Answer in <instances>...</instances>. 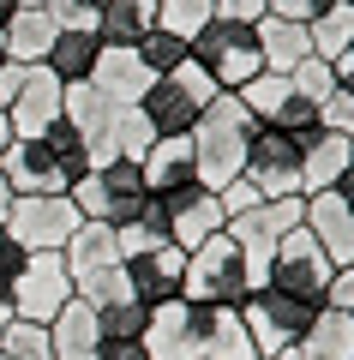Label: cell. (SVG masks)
Instances as JSON below:
<instances>
[{"mask_svg": "<svg viewBox=\"0 0 354 360\" xmlns=\"http://www.w3.org/2000/svg\"><path fill=\"white\" fill-rule=\"evenodd\" d=\"M289 84L301 90V96H312L318 108H324L330 96H336V78H330V60H318V54H312V60H301V66H294V72H289Z\"/></svg>", "mask_w": 354, "mask_h": 360, "instance_id": "cell-37", "label": "cell"}, {"mask_svg": "<svg viewBox=\"0 0 354 360\" xmlns=\"http://www.w3.org/2000/svg\"><path fill=\"white\" fill-rule=\"evenodd\" d=\"M25 246H13L6 234H0V330L13 324V283H18V270H25Z\"/></svg>", "mask_w": 354, "mask_h": 360, "instance_id": "cell-39", "label": "cell"}, {"mask_svg": "<svg viewBox=\"0 0 354 360\" xmlns=\"http://www.w3.org/2000/svg\"><path fill=\"white\" fill-rule=\"evenodd\" d=\"M0 60H6V30H0Z\"/></svg>", "mask_w": 354, "mask_h": 360, "instance_id": "cell-53", "label": "cell"}, {"mask_svg": "<svg viewBox=\"0 0 354 360\" xmlns=\"http://www.w3.org/2000/svg\"><path fill=\"white\" fill-rule=\"evenodd\" d=\"M258 54H265V72H294L301 60H312V37H306V25H294V18H258Z\"/></svg>", "mask_w": 354, "mask_h": 360, "instance_id": "cell-23", "label": "cell"}, {"mask_svg": "<svg viewBox=\"0 0 354 360\" xmlns=\"http://www.w3.org/2000/svg\"><path fill=\"white\" fill-rule=\"evenodd\" d=\"M78 222L84 217H78V205L66 193H30V198H13L0 234H6L13 246H25V252H61V246L72 240Z\"/></svg>", "mask_w": 354, "mask_h": 360, "instance_id": "cell-9", "label": "cell"}, {"mask_svg": "<svg viewBox=\"0 0 354 360\" xmlns=\"http://www.w3.org/2000/svg\"><path fill=\"white\" fill-rule=\"evenodd\" d=\"M66 198L78 205L84 222H127V217H139L151 186H144V168L132 156H114V162H96L90 174H78L66 186Z\"/></svg>", "mask_w": 354, "mask_h": 360, "instance_id": "cell-4", "label": "cell"}, {"mask_svg": "<svg viewBox=\"0 0 354 360\" xmlns=\"http://www.w3.org/2000/svg\"><path fill=\"white\" fill-rule=\"evenodd\" d=\"M324 307H342V312H348V319H354V264L330 276V295H324Z\"/></svg>", "mask_w": 354, "mask_h": 360, "instance_id": "cell-44", "label": "cell"}, {"mask_svg": "<svg viewBox=\"0 0 354 360\" xmlns=\"http://www.w3.org/2000/svg\"><path fill=\"white\" fill-rule=\"evenodd\" d=\"M270 13V0H216V18H234V25H258Z\"/></svg>", "mask_w": 354, "mask_h": 360, "instance_id": "cell-43", "label": "cell"}, {"mask_svg": "<svg viewBox=\"0 0 354 360\" xmlns=\"http://www.w3.org/2000/svg\"><path fill=\"white\" fill-rule=\"evenodd\" d=\"M25 78H30V66H18V60H0V108L13 103L18 90H25Z\"/></svg>", "mask_w": 354, "mask_h": 360, "instance_id": "cell-45", "label": "cell"}, {"mask_svg": "<svg viewBox=\"0 0 354 360\" xmlns=\"http://www.w3.org/2000/svg\"><path fill=\"white\" fill-rule=\"evenodd\" d=\"M234 96H241V103H246V115H253L258 127H265V120H277V108L294 96V84H289V72H258V78H246V84L234 90Z\"/></svg>", "mask_w": 354, "mask_h": 360, "instance_id": "cell-29", "label": "cell"}, {"mask_svg": "<svg viewBox=\"0 0 354 360\" xmlns=\"http://www.w3.org/2000/svg\"><path fill=\"white\" fill-rule=\"evenodd\" d=\"M312 312L318 307H306V300H294V295L253 288V295L241 300V324H246V336H253V354L258 360H277V354H289V348H301Z\"/></svg>", "mask_w": 354, "mask_h": 360, "instance_id": "cell-8", "label": "cell"}, {"mask_svg": "<svg viewBox=\"0 0 354 360\" xmlns=\"http://www.w3.org/2000/svg\"><path fill=\"white\" fill-rule=\"evenodd\" d=\"M301 354L306 360H354V319L342 307H318L301 336Z\"/></svg>", "mask_w": 354, "mask_h": 360, "instance_id": "cell-25", "label": "cell"}, {"mask_svg": "<svg viewBox=\"0 0 354 360\" xmlns=\"http://www.w3.org/2000/svg\"><path fill=\"white\" fill-rule=\"evenodd\" d=\"M192 60L210 72L216 90H241L246 78L265 72V54H258V30L234 25V18H210V25L192 37Z\"/></svg>", "mask_w": 354, "mask_h": 360, "instance_id": "cell-6", "label": "cell"}, {"mask_svg": "<svg viewBox=\"0 0 354 360\" xmlns=\"http://www.w3.org/2000/svg\"><path fill=\"white\" fill-rule=\"evenodd\" d=\"M144 186H151V198H168L180 193V186H198V162H192V139H156L151 150H144Z\"/></svg>", "mask_w": 354, "mask_h": 360, "instance_id": "cell-21", "label": "cell"}, {"mask_svg": "<svg viewBox=\"0 0 354 360\" xmlns=\"http://www.w3.org/2000/svg\"><path fill=\"white\" fill-rule=\"evenodd\" d=\"M13 144V120H6V108H0V150Z\"/></svg>", "mask_w": 354, "mask_h": 360, "instance_id": "cell-50", "label": "cell"}, {"mask_svg": "<svg viewBox=\"0 0 354 360\" xmlns=\"http://www.w3.org/2000/svg\"><path fill=\"white\" fill-rule=\"evenodd\" d=\"M330 193H336V198H342V205H348V217H354V168H348V174H342V180H336V186H330Z\"/></svg>", "mask_w": 354, "mask_h": 360, "instance_id": "cell-48", "label": "cell"}, {"mask_svg": "<svg viewBox=\"0 0 354 360\" xmlns=\"http://www.w3.org/2000/svg\"><path fill=\"white\" fill-rule=\"evenodd\" d=\"M18 6H49V0H18Z\"/></svg>", "mask_w": 354, "mask_h": 360, "instance_id": "cell-54", "label": "cell"}, {"mask_svg": "<svg viewBox=\"0 0 354 360\" xmlns=\"http://www.w3.org/2000/svg\"><path fill=\"white\" fill-rule=\"evenodd\" d=\"M114 240H120V258H132V252H156V246H175V240H168V210L156 205V198H144L139 217L114 222Z\"/></svg>", "mask_w": 354, "mask_h": 360, "instance_id": "cell-28", "label": "cell"}, {"mask_svg": "<svg viewBox=\"0 0 354 360\" xmlns=\"http://www.w3.org/2000/svg\"><path fill=\"white\" fill-rule=\"evenodd\" d=\"M144 348H151V360H258L241 307H204L187 295L151 307Z\"/></svg>", "mask_w": 354, "mask_h": 360, "instance_id": "cell-1", "label": "cell"}, {"mask_svg": "<svg viewBox=\"0 0 354 360\" xmlns=\"http://www.w3.org/2000/svg\"><path fill=\"white\" fill-rule=\"evenodd\" d=\"M216 198H222V210H228V217H241V210H253V205H265V193H258V186H253V180H228V186H222V193H216Z\"/></svg>", "mask_w": 354, "mask_h": 360, "instance_id": "cell-41", "label": "cell"}, {"mask_svg": "<svg viewBox=\"0 0 354 360\" xmlns=\"http://www.w3.org/2000/svg\"><path fill=\"white\" fill-rule=\"evenodd\" d=\"M348 6H354V0H348Z\"/></svg>", "mask_w": 354, "mask_h": 360, "instance_id": "cell-55", "label": "cell"}, {"mask_svg": "<svg viewBox=\"0 0 354 360\" xmlns=\"http://www.w3.org/2000/svg\"><path fill=\"white\" fill-rule=\"evenodd\" d=\"M96 54H102L96 30H54V42H49V54H42V66H49L61 84H84L90 66H96Z\"/></svg>", "mask_w": 354, "mask_h": 360, "instance_id": "cell-26", "label": "cell"}, {"mask_svg": "<svg viewBox=\"0 0 354 360\" xmlns=\"http://www.w3.org/2000/svg\"><path fill=\"white\" fill-rule=\"evenodd\" d=\"M0 360H49V324L13 319L0 330Z\"/></svg>", "mask_w": 354, "mask_h": 360, "instance_id": "cell-35", "label": "cell"}, {"mask_svg": "<svg viewBox=\"0 0 354 360\" xmlns=\"http://www.w3.org/2000/svg\"><path fill=\"white\" fill-rule=\"evenodd\" d=\"M306 37H312V54H318V60H336V54L354 42V6H348V0H336L324 18L306 25Z\"/></svg>", "mask_w": 354, "mask_h": 360, "instance_id": "cell-30", "label": "cell"}, {"mask_svg": "<svg viewBox=\"0 0 354 360\" xmlns=\"http://www.w3.org/2000/svg\"><path fill=\"white\" fill-rule=\"evenodd\" d=\"M156 144V132H151V120L139 115V108H127L120 115V132H114V156H132V162H144V150Z\"/></svg>", "mask_w": 354, "mask_h": 360, "instance_id": "cell-38", "label": "cell"}, {"mask_svg": "<svg viewBox=\"0 0 354 360\" xmlns=\"http://www.w3.org/2000/svg\"><path fill=\"white\" fill-rule=\"evenodd\" d=\"M49 360H102V330H96V312L84 300L54 312L49 324Z\"/></svg>", "mask_w": 354, "mask_h": 360, "instance_id": "cell-22", "label": "cell"}, {"mask_svg": "<svg viewBox=\"0 0 354 360\" xmlns=\"http://www.w3.org/2000/svg\"><path fill=\"white\" fill-rule=\"evenodd\" d=\"M216 18V0H156V25L163 30H175V37H198L204 25Z\"/></svg>", "mask_w": 354, "mask_h": 360, "instance_id": "cell-33", "label": "cell"}, {"mask_svg": "<svg viewBox=\"0 0 354 360\" xmlns=\"http://www.w3.org/2000/svg\"><path fill=\"white\" fill-rule=\"evenodd\" d=\"M156 205L168 210V240H175L180 252H192V246L216 240V234L228 229V210H222V198H216L210 186H180V193L156 198Z\"/></svg>", "mask_w": 354, "mask_h": 360, "instance_id": "cell-14", "label": "cell"}, {"mask_svg": "<svg viewBox=\"0 0 354 360\" xmlns=\"http://www.w3.org/2000/svg\"><path fill=\"white\" fill-rule=\"evenodd\" d=\"M348 168H354V139H342V132L318 127L312 139L301 144V186L306 193H330Z\"/></svg>", "mask_w": 354, "mask_h": 360, "instance_id": "cell-20", "label": "cell"}, {"mask_svg": "<svg viewBox=\"0 0 354 360\" xmlns=\"http://www.w3.org/2000/svg\"><path fill=\"white\" fill-rule=\"evenodd\" d=\"M0 180H6L18 198H30V193H66V186H72V174L54 162V150L42 139H13V144H6V150H0Z\"/></svg>", "mask_w": 354, "mask_h": 360, "instance_id": "cell-15", "label": "cell"}, {"mask_svg": "<svg viewBox=\"0 0 354 360\" xmlns=\"http://www.w3.org/2000/svg\"><path fill=\"white\" fill-rule=\"evenodd\" d=\"M210 96H216L210 72H204L198 60H187V66H175V72H156L151 78V90L139 96V115L151 120L156 139H187L192 120L210 108Z\"/></svg>", "mask_w": 354, "mask_h": 360, "instance_id": "cell-3", "label": "cell"}, {"mask_svg": "<svg viewBox=\"0 0 354 360\" xmlns=\"http://www.w3.org/2000/svg\"><path fill=\"white\" fill-rule=\"evenodd\" d=\"M54 18H49V6H18L13 18H6V60H18V66H42V54H49V42H54Z\"/></svg>", "mask_w": 354, "mask_h": 360, "instance_id": "cell-24", "label": "cell"}, {"mask_svg": "<svg viewBox=\"0 0 354 360\" xmlns=\"http://www.w3.org/2000/svg\"><path fill=\"white\" fill-rule=\"evenodd\" d=\"M66 270H96V264H120V240H114V222H78L72 240L61 246Z\"/></svg>", "mask_w": 354, "mask_h": 360, "instance_id": "cell-27", "label": "cell"}, {"mask_svg": "<svg viewBox=\"0 0 354 360\" xmlns=\"http://www.w3.org/2000/svg\"><path fill=\"white\" fill-rule=\"evenodd\" d=\"M330 78H336V90H354V42L330 60Z\"/></svg>", "mask_w": 354, "mask_h": 360, "instance_id": "cell-47", "label": "cell"}, {"mask_svg": "<svg viewBox=\"0 0 354 360\" xmlns=\"http://www.w3.org/2000/svg\"><path fill=\"white\" fill-rule=\"evenodd\" d=\"M330 276H336V264L324 258V246H318L306 229H294V234H282L277 258H270L265 288H277V295H294V300H306V307H324Z\"/></svg>", "mask_w": 354, "mask_h": 360, "instance_id": "cell-10", "label": "cell"}, {"mask_svg": "<svg viewBox=\"0 0 354 360\" xmlns=\"http://www.w3.org/2000/svg\"><path fill=\"white\" fill-rule=\"evenodd\" d=\"M139 60L151 66V72H175V66L192 60V42L175 37V30H163V25H151V30L139 37Z\"/></svg>", "mask_w": 354, "mask_h": 360, "instance_id": "cell-32", "label": "cell"}, {"mask_svg": "<svg viewBox=\"0 0 354 360\" xmlns=\"http://www.w3.org/2000/svg\"><path fill=\"white\" fill-rule=\"evenodd\" d=\"M42 144H49V150H54V162H61V168H66V174H72V180L96 168V162H90V144L78 139V127H72V120H66V115H54L49 127H42Z\"/></svg>", "mask_w": 354, "mask_h": 360, "instance_id": "cell-31", "label": "cell"}, {"mask_svg": "<svg viewBox=\"0 0 354 360\" xmlns=\"http://www.w3.org/2000/svg\"><path fill=\"white\" fill-rule=\"evenodd\" d=\"M306 217V198H265V205L241 210V217H228V240L241 246L246 270H253V288H265V270L277 258L282 234H294Z\"/></svg>", "mask_w": 354, "mask_h": 360, "instance_id": "cell-7", "label": "cell"}, {"mask_svg": "<svg viewBox=\"0 0 354 360\" xmlns=\"http://www.w3.org/2000/svg\"><path fill=\"white\" fill-rule=\"evenodd\" d=\"M61 115L72 120L78 139L90 144V162H114V132H120V115H127V108H114L108 96L84 78V84H66L61 90Z\"/></svg>", "mask_w": 354, "mask_h": 360, "instance_id": "cell-13", "label": "cell"}, {"mask_svg": "<svg viewBox=\"0 0 354 360\" xmlns=\"http://www.w3.org/2000/svg\"><path fill=\"white\" fill-rule=\"evenodd\" d=\"M258 120L246 115V103L234 96V90H216L210 108H204L198 120H192V162H198V186H210V193H222L228 180L246 174V139H253Z\"/></svg>", "mask_w": 354, "mask_h": 360, "instance_id": "cell-2", "label": "cell"}, {"mask_svg": "<svg viewBox=\"0 0 354 360\" xmlns=\"http://www.w3.org/2000/svg\"><path fill=\"white\" fill-rule=\"evenodd\" d=\"M13 198H18V193L6 186V180H0V222H6V210H13Z\"/></svg>", "mask_w": 354, "mask_h": 360, "instance_id": "cell-49", "label": "cell"}, {"mask_svg": "<svg viewBox=\"0 0 354 360\" xmlns=\"http://www.w3.org/2000/svg\"><path fill=\"white\" fill-rule=\"evenodd\" d=\"M336 0H270V18H294V25H312V18H324Z\"/></svg>", "mask_w": 354, "mask_h": 360, "instance_id": "cell-40", "label": "cell"}, {"mask_svg": "<svg viewBox=\"0 0 354 360\" xmlns=\"http://www.w3.org/2000/svg\"><path fill=\"white\" fill-rule=\"evenodd\" d=\"M265 127H282V132H294V139H312V132L318 127H324V108H318L312 103V96H301V90H294V96H289V103H282L277 108V120H265Z\"/></svg>", "mask_w": 354, "mask_h": 360, "instance_id": "cell-36", "label": "cell"}, {"mask_svg": "<svg viewBox=\"0 0 354 360\" xmlns=\"http://www.w3.org/2000/svg\"><path fill=\"white\" fill-rule=\"evenodd\" d=\"M324 127L342 132V139H354V90H336V96L324 103Z\"/></svg>", "mask_w": 354, "mask_h": 360, "instance_id": "cell-42", "label": "cell"}, {"mask_svg": "<svg viewBox=\"0 0 354 360\" xmlns=\"http://www.w3.org/2000/svg\"><path fill=\"white\" fill-rule=\"evenodd\" d=\"M144 324H151V307H139V300H120V307H102L96 312L102 342H139Z\"/></svg>", "mask_w": 354, "mask_h": 360, "instance_id": "cell-34", "label": "cell"}, {"mask_svg": "<svg viewBox=\"0 0 354 360\" xmlns=\"http://www.w3.org/2000/svg\"><path fill=\"white\" fill-rule=\"evenodd\" d=\"M120 270H127V288L139 307H163V300L180 295V276H187V252L180 246H156V252H132L120 258Z\"/></svg>", "mask_w": 354, "mask_h": 360, "instance_id": "cell-16", "label": "cell"}, {"mask_svg": "<svg viewBox=\"0 0 354 360\" xmlns=\"http://www.w3.org/2000/svg\"><path fill=\"white\" fill-rule=\"evenodd\" d=\"M151 78L156 72L139 60V49H102L96 66H90V84H96L114 108H139V96L151 90Z\"/></svg>", "mask_w": 354, "mask_h": 360, "instance_id": "cell-18", "label": "cell"}, {"mask_svg": "<svg viewBox=\"0 0 354 360\" xmlns=\"http://www.w3.org/2000/svg\"><path fill=\"white\" fill-rule=\"evenodd\" d=\"M301 229L312 234L318 246H324V258H330L336 270L354 264V217H348V205H342L336 193H306V217H301Z\"/></svg>", "mask_w": 354, "mask_h": 360, "instance_id": "cell-17", "label": "cell"}, {"mask_svg": "<svg viewBox=\"0 0 354 360\" xmlns=\"http://www.w3.org/2000/svg\"><path fill=\"white\" fill-rule=\"evenodd\" d=\"M18 13V0H0V30H6V18Z\"/></svg>", "mask_w": 354, "mask_h": 360, "instance_id": "cell-51", "label": "cell"}, {"mask_svg": "<svg viewBox=\"0 0 354 360\" xmlns=\"http://www.w3.org/2000/svg\"><path fill=\"white\" fill-rule=\"evenodd\" d=\"M180 295L204 300V307H241V300L253 295V270H246L241 246L228 240V229L216 234V240H204V246H192V252H187Z\"/></svg>", "mask_w": 354, "mask_h": 360, "instance_id": "cell-5", "label": "cell"}, {"mask_svg": "<svg viewBox=\"0 0 354 360\" xmlns=\"http://www.w3.org/2000/svg\"><path fill=\"white\" fill-rule=\"evenodd\" d=\"M61 307H72V270H66V258L61 252H30L18 283H13V319L54 324Z\"/></svg>", "mask_w": 354, "mask_h": 360, "instance_id": "cell-12", "label": "cell"}, {"mask_svg": "<svg viewBox=\"0 0 354 360\" xmlns=\"http://www.w3.org/2000/svg\"><path fill=\"white\" fill-rule=\"evenodd\" d=\"M102 360H151V348H144V336L139 342H102Z\"/></svg>", "mask_w": 354, "mask_h": 360, "instance_id": "cell-46", "label": "cell"}, {"mask_svg": "<svg viewBox=\"0 0 354 360\" xmlns=\"http://www.w3.org/2000/svg\"><path fill=\"white\" fill-rule=\"evenodd\" d=\"M61 78L49 72V66H30L25 90H18L13 103H6V120H13V139H42V127H49L54 115H61Z\"/></svg>", "mask_w": 354, "mask_h": 360, "instance_id": "cell-19", "label": "cell"}, {"mask_svg": "<svg viewBox=\"0 0 354 360\" xmlns=\"http://www.w3.org/2000/svg\"><path fill=\"white\" fill-rule=\"evenodd\" d=\"M246 180L265 198H306L301 186V139L282 127H253L246 139Z\"/></svg>", "mask_w": 354, "mask_h": 360, "instance_id": "cell-11", "label": "cell"}, {"mask_svg": "<svg viewBox=\"0 0 354 360\" xmlns=\"http://www.w3.org/2000/svg\"><path fill=\"white\" fill-rule=\"evenodd\" d=\"M277 360H306V354H301V348H289V354H277Z\"/></svg>", "mask_w": 354, "mask_h": 360, "instance_id": "cell-52", "label": "cell"}]
</instances>
